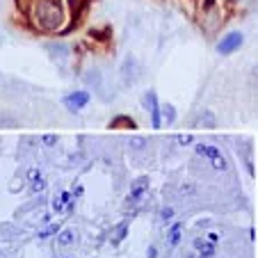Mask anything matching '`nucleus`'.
Instances as JSON below:
<instances>
[{
  "instance_id": "nucleus-1",
  "label": "nucleus",
  "mask_w": 258,
  "mask_h": 258,
  "mask_svg": "<svg viewBox=\"0 0 258 258\" xmlns=\"http://www.w3.org/2000/svg\"><path fill=\"white\" fill-rule=\"evenodd\" d=\"M25 14L37 32H59L64 25V5L62 0H25Z\"/></svg>"
},
{
  "instance_id": "nucleus-2",
  "label": "nucleus",
  "mask_w": 258,
  "mask_h": 258,
  "mask_svg": "<svg viewBox=\"0 0 258 258\" xmlns=\"http://www.w3.org/2000/svg\"><path fill=\"white\" fill-rule=\"evenodd\" d=\"M242 46H244V34L240 32V30H231V32H226L224 37L217 41L215 50H217L219 55H233L235 50H240Z\"/></svg>"
},
{
  "instance_id": "nucleus-3",
  "label": "nucleus",
  "mask_w": 258,
  "mask_h": 258,
  "mask_svg": "<svg viewBox=\"0 0 258 258\" xmlns=\"http://www.w3.org/2000/svg\"><path fill=\"white\" fill-rule=\"evenodd\" d=\"M144 107L146 112H149V119H151V128H162V103L158 101V94L153 92V89H149V92L144 94Z\"/></svg>"
},
{
  "instance_id": "nucleus-4",
  "label": "nucleus",
  "mask_w": 258,
  "mask_h": 258,
  "mask_svg": "<svg viewBox=\"0 0 258 258\" xmlns=\"http://www.w3.org/2000/svg\"><path fill=\"white\" fill-rule=\"evenodd\" d=\"M89 101H92V94H89L87 89H76V92L67 94V96L62 98L64 107H67L69 112H80V110H85V107L89 105Z\"/></svg>"
},
{
  "instance_id": "nucleus-5",
  "label": "nucleus",
  "mask_w": 258,
  "mask_h": 258,
  "mask_svg": "<svg viewBox=\"0 0 258 258\" xmlns=\"http://www.w3.org/2000/svg\"><path fill=\"white\" fill-rule=\"evenodd\" d=\"M140 62H137V57H133V55H128L126 59L121 62V80L123 85H135L137 78H140Z\"/></svg>"
},
{
  "instance_id": "nucleus-6",
  "label": "nucleus",
  "mask_w": 258,
  "mask_h": 258,
  "mask_svg": "<svg viewBox=\"0 0 258 258\" xmlns=\"http://www.w3.org/2000/svg\"><path fill=\"white\" fill-rule=\"evenodd\" d=\"M146 190H149V176H140V178L131 185V192H128V197H126V201H128L126 206H137L142 199H144Z\"/></svg>"
},
{
  "instance_id": "nucleus-7",
  "label": "nucleus",
  "mask_w": 258,
  "mask_h": 258,
  "mask_svg": "<svg viewBox=\"0 0 258 258\" xmlns=\"http://www.w3.org/2000/svg\"><path fill=\"white\" fill-rule=\"evenodd\" d=\"M195 153L199 158H204V160H213L215 156H219V146H215V144H208V142H197L195 144Z\"/></svg>"
},
{
  "instance_id": "nucleus-8",
  "label": "nucleus",
  "mask_w": 258,
  "mask_h": 258,
  "mask_svg": "<svg viewBox=\"0 0 258 258\" xmlns=\"http://www.w3.org/2000/svg\"><path fill=\"white\" fill-rule=\"evenodd\" d=\"M55 240H57L59 247H73L76 240H78V233H76V229H59V233Z\"/></svg>"
},
{
  "instance_id": "nucleus-9",
  "label": "nucleus",
  "mask_w": 258,
  "mask_h": 258,
  "mask_svg": "<svg viewBox=\"0 0 258 258\" xmlns=\"http://www.w3.org/2000/svg\"><path fill=\"white\" fill-rule=\"evenodd\" d=\"M176 107L171 105V103H162V121L167 123V126H171V123H176Z\"/></svg>"
},
{
  "instance_id": "nucleus-10",
  "label": "nucleus",
  "mask_w": 258,
  "mask_h": 258,
  "mask_svg": "<svg viewBox=\"0 0 258 258\" xmlns=\"http://www.w3.org/2000/svg\"><path fill=\"white\" fill-rule=\"evenodd\" d=\"M131 128V131H133V128H137V123L135 121H133V119L131 117H126V114H119V117H114L112 119V121H110V128Z\"/></svg>"
},
{
  "instance_id": "nucleus-11",
  "label": "nucleus",
  "mask_w": 258,
  "mask_h": 258,
  "mask_svg": "<svg viewBox=\"0 0 258 258\" xmlns=\"http://www.w3.org/2000/svg\"><path fill=\"white\" fill-rule=\"evenodd\" d=\"M208 165L213 167L215 171H222V174H224V171H229V160H226L222 153H219V156H215L213 160H208Z\"/></svg>"
},
{
  "instance_id": "nucleus-12",
  "label": "nucleus",
  "mask_w": 258,
  "mask_h": 258,
  "mask_svg": "<svg viewBox=\"0 0 258 258\" xmlns=\"http://www.w3.org/2000/svg\"><path fill=\"white\" fill-rule=\"evenodd\" d=\"M180 229H183V222H176L169 229V247H178L180 242Z\"/></svg>"
},
{
  "instance_id": "nucleus-13",
  "label": "nucleus",
  "mask_w": 258,
  "mask_h": 258,
  "mask_svg": "<svg viewBox=\"0 0 258 258\" xmlns=\"http://www.w3.org/2000/svg\"><path fill=\"white\" fill-rule=\"evenodd\" d=\"M199 126H206V128H215V126H217V119H215V114L210 112V110H204V112H201Z\"/></svg>"
},
{
  "instance_id": "nucleus-14",
  "label": "nucleus",
  "mask_w": 258,
  "mask_h": 258,
  "mask_svg": "<svg viewBox=\"0 0 258 258\" xmlns=\"http://www.w3.org/2000/svg\"><path fill=\"white\" fill-rule=\"evenodd\" d=\"M178 192H180V195H185V197H195L199 190H197L195 183H180V185H178Z\"/></svg>"
},
{
  "instance_id": "nucleus-15",
  "label": "nucleus",
  "mask_w": 258,
  "mask_h": 258,
  "mask_svg": "<svg viewBox=\"0 0 258 258\" xmlns=\"http://www.w3.org/2000/svg\"><path fill=\"white\" fill-rule=\"evenodd\" d=\"M59 233V226L57 224H48L44 231H39V240H46V238H50V235H57Z\"/></svg>"
},
{
  "instance_id": "nucleus-16",
  "label": "nucleus",
  "mask_w": 258,
  "mask_h": 258,
  "mask_svg": "<svg viewBox=\"0 0 258 258\" xmlns=\"http://www.w3.org/2000/svg\"><path fill=\"white\" fill-rule=\"evenodd\" d=\"M160 219L165 222V224H169L171 219H174V208H171V206H162L160 208Z\"/></svg>"
},
{
  "instance_id": "nucleus-17",
  "label": "nucleus",
  "mask_w": 258,
  "mask_h": 258,
  "mask_svg": "<svg viewBox=\"0 0 258 258\" xmlns=\"http://www.w3.org/2000/svg\"><path fill=\"white\" fill-rule=\"evenodd\" d=\"M133 149V151H144L146 149V140L144 137H135V140H131V144H128Z\"/></svg>"
},
{
  "instance_id": "nucleus-18",
  "label": "nucleus",
  "mask_w": 258,
  "mask_h": 258,
  "mask_svg": "<svg viewBox=\"0 0 258 258\" xmlns=\"http://www.w3.org/2000/svg\"><path fill=\"white\" fill-rule=\"evenodd\" d=\"M176 142L180 146H187V144H195V135H176Z\"/></svg>"
},
{
  "instance_id": "nucleus-19",
  "label": "nucleus",
  "mask_w": 258,
  "mask_h": 258,
  "mask_svg": "<svg viewBox=\"0 0 258 258\" xmlns=\"http://www.w3.org/2000/svg\"><path fill=\"white\" fill-rule=\"evenodd\" d=\"M44 187H46V180L41 178V176L32 180V192H44Z\"/></svg>"
},
{
  "instance_id": "nucleus-20",
  "label": "nucleus",
  "mask_w": 258,
  "mask_h": 258,
  "mask_svg": "<svg viewBox=\"0 0 258 258\" xmlns=\"http://www.w3.org/2000/svg\"><path fill=\"white\" fill-rule=\"evenodd\" d=\"M126 233H128V226H126V224H121V226H119V233H117V238H114V244H119V242H121V240L126 238Z\"/></svg>"
},
{
  "instance_id": "nucleus-21",
  "label": "nucleus",
  "mask_w": 258,
  "mask_h": 258,
  "mask_svg": "<svg viewBox=\"0 0 258 258\" xmlns=\"http://www.w3.org/2000/svg\"><path fill=\"white\" fill-rule=\"evenodd\" d=\"M41 142H44L46 146H53V144H57V135H44Z\"/></svg>"
},
{
  "instance_id": "nucleus-22",
  "label": "nucleus",
  "mask_w": 258,
  "mask_h": 258,
  "mask_svg": "<svg viewBox=\"0 0 258 258\" xmlns=\"http://www.w3.org/2000/svg\"><path fill=\"white\" fill-rule=\"evenodd\" d=\"M146 258H158V247L156 244H151V247L146 249Z\"/></svg>"
},
{
  "instance_id": "nucleus-23",
  "label": "nucleus",
  "mask_w": 258,
  "mask_h": 258,
  "mask_svg": "<svg viewBox=\"0 0 258 258\" xmlns=\"http://www.w3.org/2000/svg\"><path fill=\"white\" fill-rule=\"evenodd\" d=\"M204 242H206L204 238H195V240H192V247H195L197 251H201V247H204Z\"/></svg>"
},
{
  "instance_id": "nucleus-24",
  "label": "nucleus",
  "mask_w": 258,
  "mask_h": 258,
  "mask_svg": "<svg viewBox=\"0 0 258 258\" xmlns=\"http://www.w3.org/2000/svg\"><path fill=\"white\" fill-rule=\"evenodd\" d=\"M206 240H208V242H215V244H217V242H219V235L215 233V231H210V233L206 235Z\"/></svg>"
},
{
  "instance_id": "nucleus-25",
  "label": "nucleus",
  "mask_w": 258,
  "mask_h": 258,
  "mask_svg": "<svg viewBox=\"0 0 258 258\" xmlns=\"http://www.w3.org/2000/svg\"><path fill=\"white\" fill-rule=\"evenodd\" d=\"M251 83H253V85H258V64L251 69Z\"/></svg>"
},
{
  "instance_id": "nucleus-26",
  "label": "nucleus",
  "mask_w": 258,
  "mask_h": 258,
  "mask_svg": "<svg viewBox=\"0 0 258 258\" xmlns=\"http://www.w3.org/2000/svg\"><path fill=\"white\" fill-rule=\"evenodd\" d=\"M185 258H199V253H192L190 251V253H185Z\"/></svg>"
},
{
  "instance_id": "nucleus-27",
  "label": "nucleus",
  "mask_w": 258,
  "mask_h": 258,
  "mask_svg": "<svg viewBox=\"0 0 258 258\" xmlns=\"http://www.w3.org/2000/svg\"><path fill=\"white\" fill-rule=\"evenodd\" d=\"M226 3H229V5H235V3H242V0H226Z\"/></svg>"
},
{
  "instance_id": "nucleus-28",
  "label": "nucleus",
  "mask_w": 258,
  "mask_h": 258,
  "mask_svg": "<svg viewBox=\"0 0 258 258\" xmlns=\"http://www.w3.org/2000/svg\"><path fill=\"white\" fill-rule=\"evenodd\" d=\"M64 258H73V256H64Z\"/></svg>"
},
{
  "instance_id": "nucleus-29",
  "label": "nucleus",
  "mask_w": 258,
  "mask_h": 258,
  "mask_svg": "<svg viewBox=\"0 0 258 258\" xmlns=\"http://www.w3.org/2000/svg\"><path fill=\"white\" fill-rule=\"evenodd\" d=\"M53 258H55V256H53Z\"/></svg>"
}]
</instances>
